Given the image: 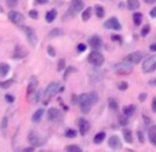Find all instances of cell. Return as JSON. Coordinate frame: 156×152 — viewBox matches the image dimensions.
<instances>
[{
    "label": "cell",
    "mask_w": 156,
    "mask_h": 152,
    "mask_svg": "<svg viewBox=\"0 0 156 152\" xmlns=\"http://www.w3.org/2000/svg\"><path fill=\"white\" fill-rule=\"evenodd\" d=\"M101 79H102V73L97 72V71H93L91 75H90V80L91 82H97V80H101Z\"/></svg>",
    "instance_id": "21"
},
{
    "label": "cell",
    "mask_w": 156,
    "mask_h": 152,
    "mask_svg": "<svg viewBox=\"0 0 156 152\" xmlns=\"http://www.w3.org/2000/svg\"><path fill=\"white\" fill-rule=\"evenodd\" d=\"M37 11H35V10H32V11H29V17L30 18H37Z\"/></svg>",
    "instance_id": "40"
},
{
    "label": "cell",
    "mask_w": 156,
    "mask_h": 152,
    "mask_svg": "<svg viewBox=\"0 0 156 152\" xmlns=\"http://www.w3.org/2000/svg\"><path fill=\"white\" fill-rule=\"evenodd\" d=\"M123 114L126 115L127 118H129V116H133V115L136 114V107H134V105H126V107L123 108Z\"/></svg>",
    "instance_id": "18"
},
{
    "label": "cell",
    "mask_w": 156,
    "mask_h": 152,
    "mask_svg": "<svg viewBox=\"0 0 156 152\" xmlns=\"http://www.w3.org/2000/svg\"><path fill=\"white\" fill-rule=\"evenodd\" d=\"M153 71H156V54L148 57L144 61V64H142V72L151 73V72H153Z\"/></svg>",
    "instance_id": "6"
},
{
    "label": "cell",
    "mask_w": 156,
    "mask_h": 152,
    "mask_svg": "<svg viewBox=\"0 0 156 152\" xmlns=\"http://www.w3.org/2000/svg\"><path fill=\"white\" fill-rule=\"evenodd\" d=\"M28 141H29L33 147H40V145H43V144L46 143L43 138L39 137V134L36 132H30L29 133V136H28Z\"/></svg>",
    "instance_id": "8"
},
{
    "label": "cell",
    "mask_w": 156,
    "mask_h": 152,
    "mask_svg": "<svg viewBox=\"0 0 156 152\" xmlns=\"http://www.w3.org/2000/svg\"><path fill=\"white\" fill-rule=\"evenodd\" d=\"M141 60H142V53H140V51L131 53V54H129V56L126 57V61L131 62V64H138Z\"/></svg>",
    "instance_id": "11"
},
{
    "label": "cell",
    "mask_w": 156,
    "mask_h": 152,
    "mask_svg": "<svg viewBox=\"0 0 156 152\" xmlns=\"http://www.w3.org/2000/svg\"><path fill=\"white\" fill-rule=\"evenodd\" d=\"M148 137H149V141L156 147V125L152 126L149 130H148Z\"/></svg>",
    "instance_id": "17"
},
{
    "label": "cell",
    "mask_w": 156,
    "mask_h": 152,
    "mask_svg": "<svg viewBox=\"0 0 156 152\" xmlns=\"http://www.w3.org/2000/svg\"><path fill=\"white\" fill-rule=\"evenodd\" d=\"M88 44L91 46L93 50H98V49H101V46H102V42H101L100 36H91L90 40H88Z\"/></svg>",
    "instance_id": "14"
},
{
    "label": "cell",
    "mask_w": 156,
    "mask_h": 152,
    "mask_svg": "<svg viewBox=\"0 0 156 152\" xmlns=\"http://www.w3.org/2000/svg\"><path fill=\"white\" fill-rule=\"evenodd\" d=\"M22 31L25 32V35H27L28 40H29V43L32 44V46H36L37 44V36H36V33L33 32L32 28L29 27H22Z\"/></svg>",
    "instance_id": "9"
},
{
    "label": "cell",
    "mask_w": 156,
    "mask_h": 152,
    "mask_svg": "<svg viewBox=\"0 0 156 152\" xmlns=\"http://www.w3.org/2000/svg\"><path fill=\"white\" fill-rule=\"evenodd\" d=\"M133 20H134V24H136V25H141V22H142V14H141V13H136V14L133 15Z\"/></svg>",
    "instance_id": "29"
},
{
    "label": "cell",
    "mask_w": 156,
    "mask_h": 152,
    "mask_svg": "<svg viewBox=\"0 0 156 152\" xmlns=\"http://www.w3.org/2000/svg\"><path fill=\"white\" fill-rule=\"evenodd\" d=\"M44 115V109H37V111L33 114V116H32V120L35 123H39L40 122V119H41V116Z\"/></svg>",
    "instance_id": "19"
},
{
    "label": "cell",
    "mask_w": 156,
    "mask_h": 152,
    "mask_svg": "<svg viewBox=\"0 0 156 152\" xmlns=\"http://www.w3.org/2000/svg\"><path fill=\"white\" fill-rule=\"evenodd\" d=\"M108 144H109V147L113 148V149H120L122 148V141H120V138H119L118 136H112V137L109 138Z\"/></svg>",
    "instance_id": "15"
},
{
    "label": "cell",
    "mask_w": 156,
    "mask_h": 152,
    "mask_svg": "<svg viewBox=\"0 0 156 152\" xmlns=\"http://www.w3.org/2000/svg\"><path fill=\"white\" fill-rule=\"evenodd\" d=\"M6 100H7V103H14V97H12L11 94H7Z\"/></svg>",
    "instance_id": "41"
},
{
    "label": "cell",
    "mask_w": 156,
    "mask_h": 152,
    "mask_svg": "<svg viewBox=\"0 0 156 152\" xmlns=\"http://www.w3.org/2000/svg\"><path fill=\"white\" fill-rule=\"evenodd\" d=\"M66 151H69V152H80L82 149H80V147H77V145H68L66 147Z\"/></svg>",
    "instance_id": "31"
},
{
    "label": "cell",
    "mask_w": 156,
    "mask_h": 152,
    "mask_svg": "<svg viewBox=\"0 0 156 152\" xmlns=\"http://www.w3.org/2000/svg\"><path fill=\"white\" fill-rule=\"evenodd\" d=\"M127 7L130 10H137L140 7V0H127Z\"/></svg>",
    "instance_id": "20"
},
{
    "label": "cell",
    "mask_w": 156,
    "mask_h": 152,
    "mask_svg": "<svg viewBox=\"0 0 156 152\" xmlns=\"http://www.w3.org/2000/svg\"><path fill=\"white\" fill-rule=\"evenodd\" d=\"M25 56H27V51H25L24 49H21V47L15 49V54H14L15 58H22V57H25Z\"/></svg>",
    "instance_id": "26"
},
{
    "label": "cell",
    "mask_w": 156,
    "mask_h": 152,
    "mask_svg": "<svg viewBox=\"0 0 156 152\" xmlns=\"http://www.w3.org/2000/svg\"><path fill=\"white\" fill-rule=\"evenodd\" d=\"M62 90V87H61V85L59 83H57V82H51L50 85L46 87V90H44V93H43V96H44V103H48V100L51 98V97H54L58 91H61Z\"/></svg>",
    "instance_id": "3"
},
{
    "label": "cell",
    "mask_w": 156,
    "mask_h": 152,
    "mask_svg": "<svg viewBox=\"0 0 156 152\" xmlns=\"http://www.w3.org/2000/svg\"><path fill=\"white\" fill-rule=\"evenodd\" d=\"M149 14H151V17L156 18V7H155V9H152V10H151V13H149Z\"/></svg>",
    "instance_id": "46"
},
{
    "label": "cell",
    "mask_w": 156,
    "mask_h": 152,
    "mask_svg": "<svg viewBox=\"0 0 156 152\" xmlns=\"http://www.w3.org/2000/svg\"><path fill=\"white\" fill-rule=\"evenodd\" d=\"M65 68V60H59L58 61V71H62Z\"/></svg>",
    "instance_id": "38"
},
{
    "label": "cell",
    "mask_w": 156,
    "mask_h": 152,
    "mask_svg": "<svg viewBox=\"0 0 156 152\" xmlns=\"http://www.w3.org/2000/svg\"><path fill=\"white\" fill-rule=\"evenodd\" d=\"M149 49H151V51H156V44H151Z\"/></svg>",
    "instance_id": "54"
},
{
    "label": "cell",
    "mask_w": 156,
    "mask_h": 152,
    "mask_svg": "<svg viewBox=\"0 0 156 152\" xmlns=\"http://www.w3.org/2000/svg\"><path fill=\"white\" fill-rule=\"evenodd\" d=\"M83 9H84V3H83V0H72L71 7H69L68 13L64 15V20H68V18L76 15L77 13H80Z\"/></svg>",
    "instance_id": "2"
},
{
    "label": "cell",
    "mask_w": 156,
    "mask_h": 152,
    "mask_svg": "<svg viewBox=\"0 0 156 152\" xmlns=\"http://www.w3.org/2000/svg\"><path fill=\"white\" fill-rule=\"evenodd\" d=\"M72 103H73V104L79 103V98H76V96H75V94H73V96H72Z\"/></svg>",
    "instance_id": "49"
},
{
    "label": "cell",
    "mask_w": 156,
    "mask_h": 152,
    "mask_svg": "<svg viewBox=\"0 0 156 152\" xmlns=\"http://www.w3.org/2000/svg\"><path fill=\"white\" fill-rule=\"evenodd\" d=\"M6 127H7V118H3V122H2V130H6Z\"/></svg>",
    "instance_id": "39"
},
{
    "label": "cell",
    "mask_w": 156,
    "mask_h": 152,
    "mask_svg": "<svg viewBox=\"0 0 156 152\" xmlns=\"http://www.w3.org/2000/svg\"><path fill=\"white\" fill-rule=\"evenodd\" d=\"M47 51H48V54H50L51 57L55 56V50H54V47H53V46H48V47H47Z\"/></svg>",
    "instance_id": "37"
},
{
    "label": "cell",
    "mask_w": 156,
    "mask_h": 152,
    "mask_svg": "<svg viewBox=\"0 0 156 152\" xmlns=\"http://www.w3.org/2000/svg\"><path fill=\"white\" fill-rule=\"evenodd\" d=\"M97 101H98V94L95 93V91H91V93H88V94H82V96L79 97L80 111H82L83 114L90 112L91 107L94 105Z\"/></svg>",
    "instance_id": "1"
},
{
    "label": "cell",
    "mask_w": 156,
    "mask_h": 152,
    "mask_svg": "<svg viewBox=\"0 0 156 152\" xmlns=\"http://www.w3.org/2000/svg\"><path fill=\"white\" fill-rule=\"evenodd\" d=\"M94 9H95V14H97V17H98V18H102L104 15H105V10H104V7H102V6L97 4V6H95Z\"/></svg>",
    "instance_id": "27"
},
{
    "label": "cell",
    "mask_w": 156,
    "mask_h": 152,
    "mask_svg": "<svg viewBox=\"0 0 156 152\" xmlns=\"http://www.w3.org/2000/svg\"><path fill=\"white\" fill-rule=\"evenodd\" d=\"M133 65L131 62L126 61V62H119V64L115 65V72L118 73V75H129V73L133 72Z\"/></svg>",
    "instance_id": "5"
},
{
    "label": "cell",
    "mask_w": 156,
    "mask_h": 152,
    "mask_svg": "<svg viewBox=\"0 0 156 152\" xmlns=\"http://www.w3.org/2000/svg\"><path fill=\"white\" fill-rule=\"evenodd\" d=\"M126 115H124V118H122L120 119V125H127V119H126Z\"/></svg>",
    "instance_id": "47"
},
{
    "label": "cell",
    "mask_w": 156,
    "mask_h": 152,
    "mask_svg": "<svg viewBox=\"0 0 156 152\" xmlns=\"http://www.w3.org/2000/svg\"><path fill=\"white\" fill-rule=\"evenodd\" d=\"M84 50H86L84 44H79V46H77V51H80V53H82V51H84Z\"/></svg>",
    "instance_id": "44"
},
{
    "label": "cell",
    "mask_w": 156,
    "mask_h": 152,
    "mask_svg": "<svg viewBox=\"0 0 156 152\" xmlns=\"http://www.w3.org/2000/svg\"><path fill=\"white\" fill-rule=\"evenodd\" d=\"M18 3V0H7V6L9 7H15Z\"/></svg>",
    "instance_id": "36"
},
{
    "label": "cell",
    "mask_w": 156,
    "mask_h": 152,
    "mask_svg": "<svg viewBox=\"0 0 156 152\" xmlns=\"http://www.w3.org/2000/svg\"><path fill=\"white\" fill-rule=\"evenodd\" d=\"M55 17H57V11L55 10H50V11L46 14V21H47V22H53V21L55 20Z\"/></svg>",
    "instance_id": "23"
},
{
    "label": "cell",
    "mask_w": 156,
    "mask_h": 152,
    "mask_svg": "<svg viewBox=\"0 0 156 152\" xmlns=\"http://www.w3.org/2000/svg\"><path fill=\"white\" fill-rule=\"evenodd\" d=\"M36 3H39V4H47L48 0H36Z\"/></svg>",
    "instance_id": "48"
},
{
    "label": "cell",
    "mask_w": 156,
    "mask_h": 152,
    "mask_svg": "<svg viewBox=\"0 0 156 152\" xmlns=\"http://www.w3.org/2000/svg\"><path fill=\"white\" fill-rule=\"evenodd\" d=\"M104 27L106 28V29H113V31H119L122 28L120 22H119V20L116 17H112L109 18V20L105 21V24H104Z\"/></svg>",
    "instance_id": "7"
},
{
    "label": "cell",
    "mask_w": 156,
    "mask_h": 152,
    "mask_svg": "<svg viewBox=\"0 0 156 152\" xmlns=\"http://www.w3.org/2000/svg\"><path fill=\"white\" fill-rule=\"evenodd\" d=\"M109 108L112 109V111H118V103H116V100H113V98H111L109 100Z\"/></svg>",
    "instance_id": "30"
},
{
    "label": "cell",
    "mask_w": 156,
    "mask_h": 152,
    "mask_svg": "<svg viewBox=\"0 0 156 152\" xmlns=\"http://www.w3.org/2000/svg\"><path fill=\"white\" fill-rule=\"evenodd\" d=\"M104 61H105V58H104L102 53H100L98 50H93L91 53L88 54V62L94 67H101Z\"/></svg>",
    "instance_id": "4"
},
{
    "label": "cell",
    "mask_w": 156,
    "mask_h": 152,
    "mask_svg": "<svg viewBox=\"0 0 156 152\" xmlns=\"http://www.w3.org/2000/svg\"><path fill=\"white\" fill-rule=\"evenodd\" d=\"M149 85H152V86H156V79L151 80V82H149Z\"/></svg>",
    "instance_id": "56"
},
{
    "label": "cell",
    "mask_w": 156,
    "mask_h": 152,
    "mask_svg": "<svg viewBox=\"0 0 156 152\" xmlns=\"http://www.w3.org/2000/svg\"><path fill=\"white\" fill-rule=\"evenodd\" d=\"M36 87H37V79H36V78H30L29 85H28V90H27L28 100H30V96H32V93L36 90Z\"/></svg>",
    "instance_id": "13"
},
{
    "label": "cell",
    "mask_w": 156,
    "mask_h": 152,
    "mask_svg": "<svg viewBox=\"0 0 156 152\" xmlns=\"http://www.w3.org/2000/svg\"><path fill=\"white\" fill-rule=\"evenodd\" d=\"M2 11H3V10H2V9H0V13H2Z\"/></svg>",
    "instance_id": "57"
},
{
    "label": "cell",
    "mask_w": 156,
    "mask_h": 152,
    "mask_svg": "<svg viewBox=\"0 0 156 152\" xmlns=\"http://www.w3.org/2000/svg\"><path fill=\"white\" fill-rule=\"evenodd\" d=\"M123 137H124V141H126V143H129V144L133 143V134L130 130H127V129L123 130Z\"/></svg>",
    "instance_id": "24"
},
{
    "label": "cell",
    "mask_w": 156,
    "mask_h": 152,
    "mask_svg": "<svg viewBox=\"0 0 156 152\" xmlns=\"http://www.w3.org/2000/svg\"><path fill=\"white\" fill-rule=\"evenodd\" d=\"M57 35H61V32H59V29H53V32L50 33V36H57Z\"/></svg>",
    "instance_id": "43"
},
{
    "label": "cell",
    "mask_w": 156,
    "mask_h": 152,
    "mask_svg": "<svg viewBox=\"0 0 156 152\" xmlns=\"http://www.w3.org/2000/svg\"><path fill=\"white\" fill-rule=\"evenodd\" d=\"M112 39H113V40H118V42H122V38H120V36H118V35H113V36H112Z\"/></svg>",
    "instance_id": "50"
},
{
    "label": "cell",
    "mask_w": 156,
    "mask_h": 152,
    "mask_svg": "<svg viewBox=\"0 0 156 152\" xmlns=\"http://www.w3.org/2000/svg\"><path fill=\"white\" fill-rule=\"evenodd\" d=\"M39 100H40V93H37V94H36L35 100H33V103H36V101H39Z\"/></svg>",
    "instance_id": "53"
},
{
    "label": "cell",
    "mask_w": 156,
    "mask_h": 152,
    "mask_svg": "<svg viewBox=\"0 0 156 152\" xmlns=\"http://www.w3.org/2000/svg\"><path fill=\"white\" fill-rule=\"evenodd\" d=\"M138 98H140V101H144V100L147 98V94H145V93H144V94H140Z\"/></svg>",
    "instance_id": "51"
},
{
    "label": "cell",
    "mask_w": 156,
    "mask_h": 152,
    "mask_svg": "<svg viewBox=\"0 0 156 152\" xmlns=\"http://www.w3.org/2000/svg\"><path fill=\"white\" fill-rule=\"evenodd\" d=\"M104 138H105V133H104V132L97 133V134H95V137H94V143L95 144H101L104 141Z\"/></svg>",
    "instance_id": "28"
},
{
    "label": "cell",
    "mask_w": 156,
    "mask_h": 152,
    "mask_svg": "<svg viewBox=\"0 0 156 152\" xmlns=\"http://www.w3.org/2000/svg\"><path fill=\"white\" fill-rule=\"evenodd\" d=\"M127 86H129V85H127L126 82H119L118 83V89H119V90H126Z\"/></svg>",
    "instance_id": "35"
},
{
    "label": "cell",
    "mask_w": 156,
    "mask_h": 152,
    "mask_svg": "<svg viewBox=\"0 0 156 152\" xmlns=\"http://www.w3.org/2000/svg\"><path fill=\"white\" fill-rule=\"evenodd\" d=\"M9 20L11 21L12 24L20 25V24H22V21H24V15L21 14V13H18V11H10L9 13Z\"/></svg>",
    "instance_id": "10"
},
{
    "label": "cell",
    "mask_w": 156,
    "mask_h": 152,
    "mask_svg": "<svg viewBox=\"0 0 156 152\" xmlns=\"http://www.w3.org/2000/svg\"><path fill=\"white\" fill-rule=\"evenodd\" d=\"M61 116H62V114L58 108H50V111H48V120L55 122V120L61 119Z\"/></svg>",
    "instance_id": "12"
},
{
    "label": "cell",
    "mask_w": 156,
    "mask_h": 152,
    "mask_svg": "<svg viewBox=\"0 0 156 152\" xmlns=\"http://www.w3.org/2000/svg\"><path fill=\"white\" fill-rule=\"evenodd\" d=\"M149 29H151L149 25H145V27L142 28V31H141V36H147L148 33H149Z\"/></svg>",
    "instance_id": "34"
},
{
    "label": "cell",
    "mask_w": 156,
    "mask_h": 152,
    "mask_svg": "<svg viewBox=\"0 0 156 152\" xmlns=\"http://www.w3.org/2000/svg\"><path fill=\"white\" fill-rule=\"evenodd\" d=\"M79 130H80V134L82 136H86L88 133V129H90V125L86 119H79Z\"/></svg>",
    "instance_id": "16"
},
{
    "label": "cell",
    "mask_w": 156,
    "mask_h": 152,
    "mask_svg": "<svg viewBox=\"0 0 156 152\" xmlns=\"http://www.w3.org/2000/svg\"><path fill=\"white\" fill-rule=\"evenodd\" d=\"M138 138L141 143H144V137H142V132H138Z\"/></svg>",
    "instance_id": "52"
},
{
    "label": "cell",
    "mask_w": 156,
    "mask_h": 152,
    "mask_svg": "<svg viewBox=\"0 0 156 152\" xmlns=\"http://www.w3.org/2000/svg\"><path fill=\"white\" fill-rule=\"evenodd\" d=\"M76 134H77V132H76V130H73V129H68L66 132H65V136H66V137H69V138H73Z\"/></svg>",
    "instance_id": "32"
},
{
    "label": "cell",
    "mask_w": 156,
    "mask_h": 152,
    "mask_svg": "<svg viewBox=\"0 0 156 152\" xmlns=\"http://www.w3.org/2000/svg\"><path fill=\"white\" fill-rule=\"evenodd\" d=\"M9 71H10V67L7 64H4V62L0 64V76H6L9 73Z\"/></svg>",
    "instance_id": "25"
},
{
    "label": "cell",
    "mask_w": 156,
    "mask_h": 152,
    "mask_svg": "<svg viewBox=\"0 0 156 152\" xmlns=\"http://www.w3.org/2000/svg\"><path fill=\"white\" fill-rule=\"evenodd\" d=\"M152 109H153V112H156V97L152 100Z\"/></svg>",
    "instance_id": "45"
},
{
    "label": "cell",
    "mask_w": 156,
    "mask_h": 152,
    "mask_svg": "<svg viewBox=\"0 0 156 152\" xmlns=\"http://www.w3.org/2000/svg\"><path fill=\"white\" fill-rule=\"evenodd\" d=\"M71 72H75V68H69V69L65 71V79H66V76H68Z\"/></svg>",
    "instance_id": "42"
},
{
    "label": "cell",
    "mask_w": 156,
    "mask_h": 152,
    "mask_svg": "<svg viewBox=\"0 0 156 152\" xmlns=\"http://www.w3.org/2000/svg\"><path fill=\"white\" fill-rule=\"evenodd\" d=\"M11 83H12V80H7V82H0V87H2V89H7V87H10V86H11Z\"/></svg>",
    "instance_id": "33"
},
{
    "label": "cell",
    "mask_w": 156,
    "mask_h": 152,
    "mask_svg": "<svg viewBox=\"0 0 156 152\" xmlns=\"http://www.w3.org/2000/svg\"><path fill=\"white\" fill-rule=\"evenodd\" d=\"M144 2H145V3H148V4H153L156 0H144Z\"/></svg>",
    "instance_id": "55"
},
{
    "label": "cell",
    "mask_w": 156,
    "mask_h": 152,
    "mask_svg": "<svg viewBox=\"0 0 156 152\" xmlns=\"http://www.w3.org/2000/svg\"><path fill=\"white\" fill-rule=\"evenodd\" d=\"M91 14H93V9H84V11H83V14H82V20L83 21H88L90 18H91Z\"/></svg>",
    "instance_id": "22"
}]
</instances>
